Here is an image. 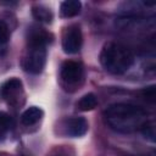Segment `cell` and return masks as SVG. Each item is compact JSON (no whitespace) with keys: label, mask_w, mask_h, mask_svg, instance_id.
<instances>
[{"label":"cell","mask_w":156,"mask_h":156,"mask_svg":"<svg viewBox=\"0 0 156 156\" xmlns=\"http://www.w3.org/2000/svg\"><path fill=\"white\" fill-rule=\"evenodd\" d=\"M104 116L108 126L121 133H130L140 127L147 121V112L134 104L129 102H117L110 105Z\"/></svg>","instance_id":"obj_1"},{"label":"cell","mask_w":156,"mask_h":156,"mask_svg":"<svg viewBox=\"0 0 156 156\" xmlns=\"http://www.w3.org/2000/svg\"><path fill=\"white\" fill-rule=\"evenodd\" d=\"M133 61L132 51L121 43H107L100 52V63L111 74L126 73L132 67Z\"/></svg>","instance_id":"obj_2"},{"label":"cell","mask_w":156,"mask_h":156,"mask_svg":"<svg viewBox=\"0 0 156 156\" xmlns=\"http://www.w3.org/2000/svg\"><path fill=\"white\" fill-rule=\"evenodd\" d=\"M45 63H46V46L28 45L27 54L22 61V66L24 71L32 74H39L44 69Z\"/></svg>","instance_id":"obj_3"},{"label":"cell","mask_w":156,"mask_h":156,"mask_svg":"<svg viewBox=\"0 0 156 156\" xmlns=\"http://www.w3.org/2000/svg\"><path fill=\"white\" fill-rule=\"evenodd\" d=\"M82 43H83V35H82V30L80 27L77 24H72L69 26L62 38V49L66 54H77L80 48H82Z\"/></svg>","instance_id":"obj_4"},{"label":"cell","mask_w":156,"mask_h":156,"mask_svg":"<svg viewBox=\"0 0 156 156\" xmlns=\"http://www.w3.org/2000/svg\"><path fill=\"white\" fill-rule=\"evenodd\" d=\"M83 76V68L79 62L76 61H66L61 67V78L63 82L68 84L77 83Z\"/></svg>","instance_id":"obj_5"},{"label":"cell","mask_w":156,"mask_h":156,"mask_svg":"<svg viewBox=\"0 0 156 156\" xmlns=\"http://www.w3.org/2000/svg\"><path fill=\"white\" fill-rule=\"evenodd\" d=\"M88 130V122L83 117H73L66 122V132L72 136H82Z\"/></svg>","instance_id":"obj_6"},{"label":"cell","mask_w":156,"mask_h":156,"mask_svg":"<svg viewBox=\"0 0 156 156\" xmlns=\"http://www.w3.org/2000/svg\"><path fill=\"white\" fill-rule=\"evenodd\" d=\"M22 90V82L18 78H11L1 84L0 87V98L2 99H10L15 95H17Z\"/></svg>","instance_id":"obj_7"},{"label":"cell","mask_w":156,"mask_h":156,"mask_svg":"<svg viewBox=\"0 0 156 156\" xmlns=\"http://www.w3.org/2000/svg\"><path fill=\"white\" fill-rule=\"evenodd\" d=\"M51 41H52V34L43 29H34L29 33V37H28V45L46 46Z\"/></svg>","instance_id":"obj_8"},{"label":"cell","mask_w":156,"mask_h":156,"mask_svg":"<svg viewBox=\"0 0 156 156\" xmlns=\"http://www.w3.org/2000/svg\"><path fill=\"white\" fill-rule=\"evenodd\" d=\"M43 115H44V112L40 107L30 106L27 110H24L23 113L21 115V122L24 126H33L41 119Z\"/></svg>","instance_id":"obj_9"},{"label":"cell","mask_w":156,"mask_h":156,"mask_svg":"<svg viewBox=\"0 0 156 156\" xmlns=\"http://www.w3.org/2000/svg\"><path fill=\"white\" fill-rule=\"evenodd\" d=\"M82 9V4L78 0H66L61 4L60 6V13L62 17L69 18V17H74L80 12Z\"/></svg>","instance_id":"obj_10"},{"label":"cell","mask_w":156,"mask_h":156,"mask_svg":"<svg viewBox=\"0 0 156 156\" xmlns=\"http://www.w3.org/2000/svg\"><path fill=\"white\" fill-rule=\"evenodd\" d=\"M32 15L33 17L41 22V23H51L52 21V12L50 9L43 6V5H35L32 7Z\"/></svg>","instance_id":"obj_11"},{"label":"cell","mask_w":156,"mask_h":156,"mask_svg":"<svg viewBox=\"0 0 156 156\" xmlns=\"http://www.w3.org/2000/svg\"><path fill=\"white\" fill-rule=\"evenodd\" d=\"M96 105H98V98L93 93H88V94L83 95L79 99L78 104H77V106H78V108L80 111H90V110H94L96 107Z\"/></svg>","instance_id":"obj_12"},{"label":"cell","mask_w":156,"mask_h":156,"mask_svg":"<svg viewBox=\"0 0 156 156\" xmlns=\"http://www.w3.org/2000/svg\"><path fill=\"white\" fill-rule=\"evenodd\" d=\"M10 39V30L4 21H0V57L7 52V44Z\"/></svg>","instance_id":"obj_13"},{"label":"cell","mask_w":156,"mask_h":156,"mask_svg":"<svg viewBox=\"0 0 156 156\" xmlns=\"http://www.w3.org/2000/svg\"><path fill=\"white\" fill-rule=\"evenodd\" d=\"M140 132L146 140H149L151 143L156 141V132H155V122L154 121H146L140 127Z\"/></svg>","instance_id":"obj_14"},{"label":"cell","mask_w":156,"mask_h":156,"mask_svg":"<svg viewBox=\"0 0 156 156\" xmlns=\"http://www.w3.org/2000/svg\"><path fill=\"white\" fill-rule=\"evenodd\" d=\"M11 127H12V118L6 112L0 111V140H2L6 136Z\"/></svg>","instance_id":"obj_15"},{"label":"cell","mask_w":156,"mask_h":156,"mask_svg":"<svg viewBox=\"0 0 156 156\" xmlns=\"http://www.w3.org/2000/svg\"><path fill=\"white\" fill-rule=\"evenodd\" d=\"M156 87L155 85H149V87H145L143 90H141V95L143 98L150 102V104H154L155 102V99H156Z\"/></svg>","instance_id":"obj_16"},{"label":"cell","mask_w":156,"mask_h":156,"mask_svg":"<svg viewBox=\"0 0 156 156\" xmlns=\"http://www.w3.org/2000/svg\"><path fill=\"white\" fill-rule=\"evenodd\" d=\"M0 5H6V6H13L17 5L16 1H0Z\"/></svg>","instance_id":"obj_17"},{"label":"cell","mask_w":156,"mask_h":156,"mask_svg":"<svg viewBox=\"0 0 156 156\" xmlns=\"http://www.w3.org/2000/svg\"><path fill=\"white\" fill-rule=\"evenodd\" d=\"M21 156H28V155H21Z\"/></svg>","instance_id":"obj_18"}]
</instances>
